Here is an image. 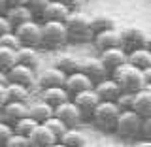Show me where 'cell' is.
<instances>
[{
    "label": "cell",
    "instance_id": "1",
    "mask_svg": "<svg viewBox=\"0 0 151 147\" xmlns=\"http://www.w3.org/2000/svg\"><path fill=\"white\" fill-rule=\"evenodd\" d=\"M64 27L68 32V42H72V44H87L93 40L91 17L79 9L68 13V17L64 19Z\"/></svg>",
    "mask_w": 151,
    "mask_h": 147
},
{
    "label": "cell",
    "instance_id": "2",
    "mask_svg": "<svg viewBox=\"0 0 151 147\" xmlns=\"http://www.w3.org/2000/svg\"><path fill=\"white\" fill-rule=\"evenodd\" d=\"M110 75L117 81L121 91H127V93H136V91H140V89L145 85L142 70L136 68L134 64H130L129 60L123 62L121 66H117L115 70H111Z\"/></svg>",
    "mask_w": 151,
    "mask_h": 147
},
{
    "label": "cell",
    "instance_id": "3",
    "mask_svg": "<svg viewBox=\"0 0 151 147\" xmlns=\"http://www.w3.org/2000/svg\"><path fill=\"white\" fill-rule=\"evenodd\" d=\"M121 113V108L117 106V102L113 100H100L96 104V108L91 113V119L94 123V126H98L104 132H113L115 130V123L117 117Z\"/></svg>",
    "mask_w": 151,
    "mask_h": 147
},
{
    "label": "cell",
    "instance_id": "4",
    "mask_svg": "<svg viewBox=\"0 0 151 147\" xmlns=\"http://www.w3.org/2000/svg\"><path fill=\"white\" fill-rule=\"evenodd\" d=\"M68 44V32L64 21H42V44L44 49H63Z\"/></svg>",
    "mask_w": 151,
    "mask_h": 147
},
{
    "label": "cell",
    "instance_id": "5",
    "mask_svg": "<svg viewBox=\"0 0 151 147\" xmlns=\"http://www.w3.org/2000/svg\"><path fill=\"white\" fill-rule=\"evenodd\" d=\"M140 126H142V117L138 113L132 110H121L113 132L123 140H136L140 138Z\"/></svg>",
    "mask_w": 151,
    "mask_h": 147
},
{
    "label": "cell",
    "instance_id": "6",
    "mask_svg": "<svg viewBox=\"0 0 151 147\" xmlns=\"http://www.w3.org/2000/svg\"><path fill=\"white\" fill-rule=\"evenodd\" d=\"M13 32L19 38L21 45H30V47H38L40 49L42 44V21L38 23L34 19H28V21L21 23V25L13 27Z\"/></svg>",
    "mask_w": 151,
    "mask_h": 147
},
{
    "label": "cell",
    "instance_id": "7",
    "mask_svg": "<svg viewBox=\"0 0 151 147\" xmlns=\"http://www.w3.org/2000/svg\"><path fill=\"white\" fill-rule=\"evenodd\" d=\"M53 113L64 123L66 126H68V128H70V126H79V125H81V121H83L81 111H79V108L74 104L72 98H68V100H64L63 104L55 106L53 108Z\"/></svg>",
    "mask_w": 151,
    "mask_h": 147
},
{
    "label": "cell",
    "instance_id": "8",
    "mask_svg": "<svg viewBox=\"0 0 151 147\" xmlns=\"http://www.w3.org/2000/svg\"><path fill=\"white\" fill-rule=\"evenodd\" d=\"M8 79L12 83H19V85H25L32 91L36 85V70L30 68V66H25V64H13L12 68L8 70Z\"/></svg>",
    "mask_w": 151,
    "mask_h": 147
},
{
    "label": "cell",
    "instance_id": "9",
    "mask_svg": "<svg viewBox=\"0 0 151 147\" xmlns=\"http://www.w3.org/2000/svg\"><path fill=\"white\" fill-rule=\"evenodd\" d=\"M78 70H81V72L87 75L93 83H96V81H100V79H104V77H108V75H110L108 68L104 66V62L98 59V57L79 59V68Z\"/></svg>",
    "mask_w": 151,
    "mask_h": 147
},
{
    "label": "cell",
    "instance_id": "10",
    "mask_svg": "<svg viewBox=\"0 0 151 147\" xmlns=\"http://www.w3.org/2000/svg\"><path fill=\"white\" fill-rule=\"evenodd\" d=\"M70 98H72L74 104L79 108L83 119H89V117H91V113H93V110L96 108V104L100 102V98H98V94L94 93L93 87L91 89H85V91H81V93H76Z\"/></svg>",
    "mask_w": 151,
    "mask_h": 147
},
{
    "label": "cell",
    "instance_id": "11",
    "mask_svg": "<svg viewBox=\"0 0 151 147\" xmlns=\"http://www.w3.org/2000/svg\"><path fill=\"white\" fill-rule=\"evenodd\" d=\"M145 36H147V32L138 28V27L121 28V47L127 51V53L132 51V49H138V47H144Z\"/></svg>",
    "mask_w": 151,
    "mask_h": 147
},
{
    "label": "cell",
    "instance_id": "12",
    "mask_svg": "<svg viewBox=\"0 0 151 147\" xmlns=\"http://www.w3.org/2000/svg\"><path fill=\"white\" fill-rule=\"evenodd\" d=\"M28 140H30V147H53L59 143L57 136L47 128L44 123H38L34 126V130L28 134Z\"/></svg>",
    "mask_w": 151,
    "mask_h": 147
},
{
    "label": "cell",
    "instance_id": "13",
    "mask_svg": "<svg viewBox=\"0 0 151 147\" xmlns=\"http://www.w3.org/2000/svg\"><path fill=\"white\" fill-rule=\"evenodd\" d=\"M91 42H93V45L96 47L98 51H104V49H110V47L121 45V30L117 27H113V28H108V30L96 32V34H93Z\"/></svg>",
    "mask_w": 151,
    "mask_h": 147
},
{
    "label": "cell",
    "instance_id": "14",
    "mask_svg": "<svg viewBox=\"0 0 151 147\" xmlns=\"http://www.w3.org/2000/svg\"><path fill=\"white\" fill-rule=\"evenodd\" d=\"M64 77H66V74L60 72L57 66H49V68H44L40 74H36V85H38V89L60 87V85H64Z\"/></svg>",
    "mask_w": 151,
    "mask_h": 147
},
{
    "label": "cell",
    "instance_id": "15",
    "mask_svg": "<svg viewBox=\"0 0 151 147\" xmlns=\"http://www.w3.org/2000/svg\"><path fill=\"white\" fill-rule=\"evenodd\" d=\"M93 85H94V83L81 72V70L70 72V74H66V77H64V89L70 93V96H72V94H76V93L85 91V89H91Z\"/></svg>",
    "mask_w": 151,
    "mask_h": 147
},
{
    "label": "cell",
    "instance_id": "16",
    "mask_svg": "<svg viewBox=\"0 0 151 147\" xmlns=\"http://www.w3.org/2000/svg\"><path fill=\"white\" fill-rule=\"evenodd\" d=\"M93 89H94V93L98 94L100 100H113V102H115L117 96L121 94L119 85H117V81L111 77V75H108V77L96 81V83L93 85Z\"/></svg>",
    "mask_w": 151,
    "mask_h": 147
},
{
    "label": "cell",
    "instance_id": "17",
    "mask_svg": "<svg viewBox=\"0 0 151 147\" xmlns=\"http://www.w3.org/2000/svg\"><path fill=\"white\" fill-rule=\"evenodd\" d=\"M2 111V119L8 121L9 125H13L15 121H19L21 117L28 115V102H19V100H8L0 108Z\"/></svg>",
    "mask_w": 151,
    "mask_h": 147
},
{
    "label": "cell",
    "instance_id": "18",
    "mask_svg": "<svg viewBox=\"0 0 151 147\" xmlns=\"http://www.w3.org/2000/svg\"><path fill=\"white\" fill-rule=\"evenodd\" d=\"M98 59L104 62V66L108 68V72H111V70H115L117 66H121L123 62H127V51L123 49L121 45H115V47L100 51Z\"/></svg>",
    "mask_w": 151,
    "mask_h": 147
},
{
    "label": "cell",
    "instance_id": "19",
    "mask_svg": "<svg viewBox=\"0 0 151 147\" xmlns=\"http://www.w3.org/2000/svg\"><path fill=\"white\" fill-rule=\"evenodd\" d=\"M70 9L64 6L63 2H59V0H49V2L45 4V8L42 9L40 13V19L42 21H64L66 17H68Z\"/></svg>",
    "mask_w": 151,
    "mask_h": 147
},
{
    "label": "cell",
    "instance_id": "20",
    "mask_svg": "<svg viewBox=\"0 0 151 147\" xmlns=\"http://www.w3.org/2000/svg\"><path fill=\"white\" fill-rule=\"evenodd\" d=\"M40 100L47 102L51 108L59 106V104H63L64 100H68L70 98V93L64 89V85H60V87H44L40 89Z\"/></svg>",
    "mask_w": 151,
    "mask_h": 147
},
{
    "label": "cell",
    "instance_id": "21",
    "mask_svg": "<svg viewBox=\"0 0 151 147\" xmlns=\"http://www.w3.org/2000/svg\"><path fill=\"white\" fill-rule=\"evenodd\" d=\"M132 111H136L140 117H145L151 113V91L145 87H142L140 91L134 93V98H132Z\"/></svg>",
    "mask_w": 151,
    "mask_h": 147
},
{
    "label": "cell",
    "instance_id": "22",
    "mask_svg": "<svg viewBox=\"0 0 151 147\" xmlns=\"http://www.w3.org/2000/svg\"><path fill=\"white\" fill-rule=\"evenodd\" d=\"M17 62L30 66V68H38L42 64V57L38 47H30V45H19L17 47Z\"/></svg>",
    "mask_w": 151,
    "mask_h": 147
},
{
    "label": "cell",
    "instance_id": "23",
    "mask_svg": "<svg viewBox=\"0 0 151 147\" xmlns=\"http://www.w3.org/2000/svg\"><path fill=\"white\" fill-rule=\"evenodd\" d=\"M6 17L12 23V27H17L21 23L28 21V19H34V13L30 11V8L27 4H12L6 11Z\"/></svg>",
    "mask_w": 151,
    "mask_h": 147
},
{
    "label": "cell",
    "instance_id": "24",
    "mask_svg": "<svg viewBox=\"0 0 151 147\" xmlns=\"http://www.w3.org/2000/svg\"><path fill=\"white\" fill-rule=\"evenodd\" d=\"M59 145H64V147H83V145H87V136H85L81 130H78L76 126H70V128H66V132L59 138Z\"/></svg>",
    "mask_w": 151,
    "mask_h": 147
},
{
    "label": "cell",
    "instance_id": "25",
    "mask_svg": "<svg viewBox=\"0 0 151 147\" xmlns=\"http://www.w3.org/2000/svg\"><path fill=\"white\" fill-rule=\"evenodd\" d=\"M28 115H30L34 121H38V123H44L45 119H49V117L53 115V108H51L47 102L38 98L36 102L28 104Z\"/></svg>",
    "mask_w": 151,
    "mask_h": 147
},
{
    "label": "cell",
    "instance_id": "26",
    "mask_svg": "<svg viewBox=\"0 0 151 147\" xmlns=\"http://www.w3.org/2000/svg\"><path fill=\"white\" fill-rule=\"evenodd\" d=\"M127 60H129L130 64H134L136 68L144 70L151 66V51L145 49V47H138V49H132L127 53Z\"/></svg>",
    "mask_w": 151,
    "mask_h": 147
},
{
    "label": "cell",
    "instance_id": "27",
    "mask_svg": "<svg viewBox=\"0 0 151 147\" xmlns=\"http://www.w3.org/2000/svg\"><path fill=\"white\" fill-rule=\"evenodd\" d=\"M6 94H8V100H19V102H28L30 100V94L32 91L25 85H19V83H12L8 81L6 85Z\"/></svg>",
    "mask_w": 151,
    "mask_h": 147
},
{
    "label": "cell",
    "instance_id": "28",
    "mask_svg": "<svg viewBox=\"0 0 151 147\" xmlns=\"http://www.w3.org/2000/svg\"><path fill=\"white\" fill-rule=\"evenodd\" d=\"M113 27H115V19H113L111 15L96 13V15L91 17V30H93V34L102 32V30H108V28H113Z\"/></svg>",
    "mask_w": 151,
    "mask_h": 147
},
{
    "label": "cell",
    "instance_id": "29",
    "mask_svg": "<svg viewBox=\"0 0 151 147\" xmlns=\"http://www.w3.org/2000/svg\"><path fill=\"white\" fill-rule=\"evenodd\" d=\"M53 66H57V68L64 74H70V72H76V70L79 68V59H76L72 55H59L55 59Z\"/></svg>",
    "mask_w": 151,
    "mask_h": 147
},
{
    "label": "cell",
    "instance_id": "30",
    "mask_svg": "<svg viewBox=\"0 0 151 147\" xmlns=\"http://www.w3.org/2000/svg\"><path fill=\"white\" fill-rule=\"evenodd\" d=\"M13 64H17V49H9V47L0 45V70L8 72Z\"/></svg>",
    "mask_w": 151,
    "mask_h": 147
},
{
    "label": "cell",
    "instance_id": "31",
    "mask_svg": "<svg viewBox=\"0 0 151 147\" xmlns=\"http://www.w3.org/2000/svg\"><path fill=\"white\" fill-rule=\"evenodd\" d=\"M38 125V121H34L30 115H25V117H21L19 121H15L13 123V132H19V134H25V136H28L32 130H34V126Z\"/></svg>",
    "mask_w": 151,
    "mask_h": 147
},
{
    "label": "cell",
    "instance_id": "32",
    "mask_svg": "<svg viewBox=\"0 0 151 147\" xmlns=\"http://www.w3.org/2000/svg\"><path fill=\"white\" fill-rule=\"evenodd\" d=\"M44 125H45L47 128H49V130H51V132H53V134L57 136V140H59L60 136H63L64 132H66V128H68V126H66L64 123H63V121L59 119V117L55 115V113L49 117V119H45V121H44Z\"/></svg>",
    "mask_w": 151,
    "mask_h": 147
},
{
    "label": "cell",
    "instance_id": "33",
    "mask_svg": "<svg viewBox=\"0 0 151 147\" xmlns=\"http://www.w3.org/2000/svg\"><path fill=\"white\" fill-rule=\"evenodd\" d=\"M6 147H30V140L25 134H19V132H12V136L6 141Z\"/></svg>",
    "mask_w": 151,
    "mask_h": 147
},
{
    "label": "cell",
    "instance_id": "34",
    "mask_svg": "<svg viewBox=\"0 0 151 147\" xmlns=\"http://www.w3.org/2000/svg\"><path fill=\"white\" fill-rule=\"evenodd\" d=\"M0 45L9 47V49H17V47L21 45V42H19V38L15 36V32L9 30V32H4V34L0 36Z\"/></svg>",
    "mask_w": 151,
    "mask_h": 147
},
{
    "label": "cell",
    "instance_id": "35",
    "mask_svg": "<svg viewBox=\"0 0 151 147\" xmlns=\"http://www.w3.org/2000/svg\"><path fill=\"white\" fill-rule=\"evenodd\" d=\"M12 132H13V126L8 121L0 119V147H6V141L12 136Z\"/></svg>",
    "mask_w": 151,
    "mask_h": 147
},
{
    "label": "cell",
    "instance_id": "36",
    "mask_svg": "<svg viewBox=\"0 0 151 147\" xmlns=\"http://www.w3.org/2000/svg\"><path fill=\"white\" fill-rule=\"evenodd\" d=\"M132 98H134V93H127V91H121V94L117 96V106L121 108V110H130L132 106Z\"/></svg>",
    "mask_w": 151,
    "mask_h": 147
},
{
    "label": "cell",
    "instance_id": "37",
    "mask_svg": "<svg viewBox=\"0 0 151 147\" xmlns=\"http://www.w3.org/2000/svg\"><path fill=\"white\" fill-rule=\"evenodd\" d=\"M140 138L151 140V113L142 117V126H140Z\"/></svg>",
    "mask_w": 151,
    "mask_h": 147
},
{
    "label": "cell",
    "instance_id": "38",
    "mask_svg": "<svg viewBox=\"0 0 151 147\" xmlns=\"http://www.w3.org/2000/svg\"><path fill=\"white\" fill-rule=\"evenodd\" d=\"M49 2V0H28L27 2V6L30 8V11L34 13V17H40V13H42V9L45 8V4Z\"/></svg>",
    "mask_w": 151,
    "mask_h": 147
},
{
    "label": "cell",
    "instance_id": "39",
    "mask_svg": "<svg viewBox=\"0 0 151 147\" xmlns=\"http://www.w3.org/2000/svg\"><path fill=\"white\" fill-rule=\"evenodd\" d=\"M59 2H63L64 6L70 9V11H76V9H81L85 0H59Z\"/></svg>",
    "mask_w": 151,
    "mask_h": 147
},
{
    "label": "cell",
    "instance_id": "40",
    "mask_svg": "<svg viewBox=\"0 0 151 147\" xmlns=\"http://www.w3.org/2000/svg\"><path fill=\"white\" fill-rule=\"evenodd\" d=\"M9 30H13L12 23L8 21V17H6V15H0V36H2L4 32H9Z\"/></svg>",
    "mask_w": 151,
    "mask_h": 147
},
{
    "label": "cell",
    "instance_id": "41",
    "mask_svg": "<svg viewBox=\"0 0 151 147\" xmlns=\"http://www.w3.org/2000/svg\"><path fill=\"white\" fill-rule=\"evenodd\" d=\"M8 102V94H6V85L0 83V108Z\"/></svg>",
    "mask_w": 151,
    "mask_h": 147
},
{
    "label": "cell",
    "instance_id": "42",
    "mask_svg": "<svg viewBox=\"0 0 151 147\" xmlns=\"http://www.w3.org/2000/svg\"><path fill=\"white\" fill-rule=\"evenodd\" d=\"M9 6H12L9 0H0V15H6V11H8Z\"/></svg>",
    "mask_w": 151,
    "mask_h": 147
},
{
    "label": "cell",
    "instance_id": "43",
    "mask_svg": "<svg viewBox=\"0 0 151 147\" xmlns=\"http://www.w3.org/2000/svg\"><path fill=\"white\" fill-rule=\"evenodd\" d=\"M142 74H144V81H145V85L151 83V66L144 68V70H142Z\"/></svg>",
    "mask_w": 151,
    "mask_h": 147
},
{
    "label": "cell",
    "instance_id": "44",
    "mask_svg": "<svg viewBox=\"0 0 151 147\" xmlns=\"http://www.w3.org/2000/svg\"><path fill=\"white\" fill-rule=\"evenodd\" d=\"M8 81H9V79H8V72L0 70V83H2V85H8Z\"/></svg>",
    "mask_w": 151,
    "mask_h": 147
},
{
    "label": "cell",
    "instance_id": "45",
    "mask_svg": "<svg viewBox=\"0 0 151 147\" xmlns=\"http://www.w3.org/2000/svg\"><path fill=\"white\" fill-rule=\"evenodd\" d=\"M134 145L136 147H151V140H145L144 138V141H134Z\"/></svg>",
    "mask_w": 151,
    "mask_h": 147
},
{
    "label": "cell",
    "instance_id": "46",
    "mask_svg": "<svg viewBox=\"0 0 151 147\" xmlns=\"http://www.w3.org/2000/svg\"><path fill=\"white\" fill-rule=\"evenodd\" d=\"M144 47H145V49H149V51H151V34H147V36H145V42H144Z\"/></svg>",
    "mask_w": 151,
    "mask_h": 147
},
{
    "label": "cell",
    "instance_id": "47",
    "mask_svg": "<svg viewBox=\"0 0 151 147\" xmlns=\"http://www.w3.org/2000/svg\"><path fill=\"white\" fill-rule=\"evenodd\" d=\"M28 0H9V4H27Z\"/></svg>",
    "mask_w": 151,
    "mask_h": 147
},
{
    "label": "cell",
    "instance_id": "48",
    "mask_svg": "<svg viewBox=\"0 0 151 147\" xmlns=\"http://www.w3.org/2000/svg\"><path fill=\"white\" fill-rule=\"evenodd\" d=\"M144 87H145V89H149V91H151V83H147V85H144Z\"/></svg>",
    "mask_w": 151,
    "mask_h": 147
},
{
    "label": "cell",
    "instance_id": "49",
    "mask_svg": "<svg viewBox=\"0 0 151 147\" xmlns=\"http://www.w3.org/2000/svg\"><path fill=\"white\" fill-rule=\"evenodd\" d=\"M0 119H2V111H0Z\"/></svg>",
    "mask_w": 151,
    "mask_h": 147
}]
</instances>
